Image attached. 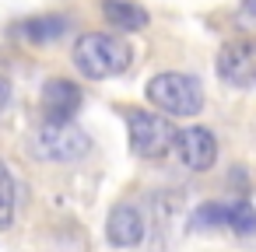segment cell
Returning a JSON list of instances; mask_svg holds the SVG:
<instances>
[{
    "label": "cell",
    "mask_w": 256,
    "mask_h": 252,
    "mask_svg": "<svg viewBox=\"0 0 256 252\" xmlns=\"http://www.w3.org/2000/svg\"><path fill=\"white\" fill-rule=\"evenodd\" d=\"M70 60H74L81 77L106 81V77H120L130 70V46L120 42L116 35H106V32H84L74 42Z\"/></svg>",
    "instance_id": "6da1fadb"
},
{
    "label": "cell",
    "mask_w": 256,
    "mask_h": 252,
    "mask_svg": "<svg viewBox=\"0 0 256 252\" xmlns=\"http://www.w3.org/2000/svg\"><path fill=\"white\" fill-rule=\"evenodd\" d=\"M144 91H148V102L154 109H162L168 116H179V119L196 116L204 109V88H200V81L190 77V74H179V70L154 74Z\"/></svg>",
    "instance_id": "7a4b0ae2"
},
{
    "label": "cell",
    "mask_w": 256,
    "mask_h": 252,
    "mask_svg": "<svg viewBox=\"0 0 256 252\" xmlns=\"http://www.w3.org/2000/svg\"><path fill=\"white\" fill-rule=\"evenodd\" d=\"M88 147H92L88 133L74 123H46L28 140V151L39 161H78L88 154Z\"/></svg>",
    "instance_id": "3957f363"
},
{
    "label": "cell",
    "mask_w": 256,
    "mask_h": 252,
    "mask_svg": "<svg viewBox=\"0 0 256 252\" xmlns=\"http://www.w3.org/2000/svg\"><path fill=\"white\" fill-rule=\"evenodd\" d=\"M126 126H130V147L137 158H162L172 151L176 140V123L144 109H123Z\"/></svg>",
    "instance_id": "277c9868"
},
{
    "label": "cell",
    "mask_w": 256,
    "mask_h": 252,
    "mask_svg": "<svg viewBox=\"0 0 256 252\" xmlns=\"http://www.w3.org/2000/svg\"><path fill=\"white\" fill-rule=\"evenodd\" d=\"M214 70L232 88H252L256 84V35H238L224 42L214 56Z\"/></svg>",
    "instance_id": "5b68a950"
},
{
    "label": "cell",
    "mask_w": 256,
    "mask_h": 252,
    "mask_svg": "<svg viewBox=\"0 0 256 252\" xmlns=\"http://www.w3.org/2000/svg\"><path fill=\"white\" fill-rule=\"evenodd\" d=\"M193 228H228L235 235H256V207L249 200L235 203H204L190 217Z\"/></svg>",
    "instance_id": "8992f818"
},
{
    "label": "cell",
    "mask_w": 256,
    "mask_h": 252,
    "mask_svg": "<svg viewBox=\"0 0 256 252\" xmlns=\"http://www.w3.org/2000/svg\"><path fill=\"white\" fill-rule=\"evenodd\" d=\"M179 161L190 168V172H207L214 161H218V137L207 130V126H186V130H176V140H172Z\"/></svg>",
    "instance_id": "52a82bcc"
},
{
    "label": "cell",
    "mask_w": 256,
    "mask_h": 252,
    "mask_svg": "<svg viewBox=\"0 0 256 252\" xmlns=\"http://www.w3.org/2000/svg\"><path fill=\"white\" fill-rule=\"evenodd\" d=\"M81 102H84L81 88H78L74 81H67V77H53V81H46V88H42V112H46V123H70L74 112L81 109Z\"/></svg>",
    "instance_id": "ba28073f"
},
{
    "label": "cell",
    "mask_w": 256,
    "mask_h": 252,
    "mask_svg": "<svg viewBox=\"0 0 256 252\" xmlns=\"http://www.w3.org/2000/svg\"><path fill=\"white\" fill-rule=\"evenodd\" d=\"M106 238H109V245H116V249H134V245H140V238H144V217H140V210L130 207V203L112 207V210H109V221H106Z\"/></svg>",
    "instance_id": "9c48e42d"
},
{
    "label": "cell",
    "mask_w": 256,
    "mask_h": 252,
    "mask_svg": "<svg viewBox=\"0 0 256 252\" xmlns=\"http://www.w3.org/2000/svg\"><path fill=\"white\" fill-rule=\"evenodd\" d=\"M67 28H70V21H67L64 14H39V18L18 21V25H14V35L25 39V42H32V46H46V42L64 39Z\"/></svg>",
    "instance_id": "30bf717a"
},
{
    "label": "cell",
    "mask_w": 256,
    "mask_h": 252,
    "mask_svg": "<svg viewBox=\"0 0 256 252\" xmlns=\"http://www.w3.org/2000/svg\"><path fill=\"white\" fill-rule=\"evenodd\" d=\"M102 18L120 32L148 28V11L137 4V0H102Z\"/></svg>",
    "instance_id": "8fae6325"
},
{
    "label": "cell",
    "mask_w": 256,
    "mask_h": 252,
    "mask_svg": "<svg viewBox=\"0 0 256 252\" xmlns=\"http://www.w3.org/2000/svg\"><path fill=\"white\" fill-rule=\"evenodd\" d=\"M14 221V175L8 168V161L0 158V231Z\"/></svg>",
    "instance_id": "7c38bea8"
},
{
    "label": "cell",
    "mask_w": 256,
    "mask_h": 252,
    "mask_svg": "<svg viewBox=\"0 0 256 252\" xmlns=\"http://www.w3.org/2000/svg\"><path fill=\"white\" fill-rule=\"evenodd\" d=\"M8 102H11V84H8L4 77H0V112L8 109Z\"/></svg>",
    "instance_id": "4fadbf2b"
},
{
    "label": "cell",
    "mask_w": 256,
    "mask_h": 252,
    "mask_svg": "<svg viewBox=\"0 0 256 252\" xmlns=\"http://www.w3.org/2000/svg\"><path fill=\"white\" fill-rule=\"evenodd\" d=\"M246 11H249V14L256 18V0H249V4H246Z\"/></svg>",
    "instance_id": "5bb4252c"
}]
</instances>
